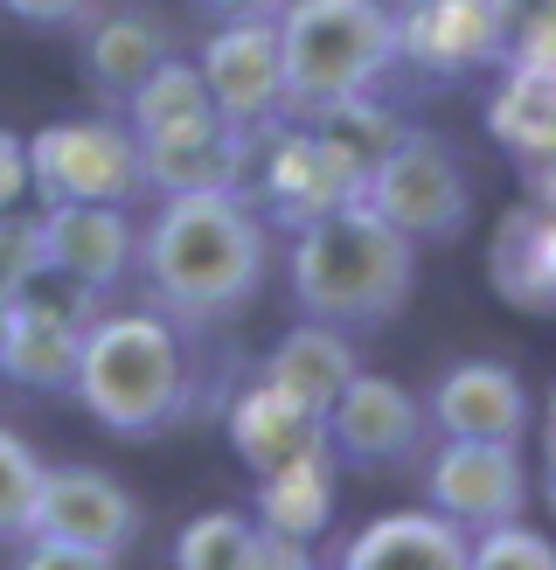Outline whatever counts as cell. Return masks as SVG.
<instances>
[{"instance_id":"cell-1","label":"cell","mask_w":556,"mask_h":570,"mask_svg":"<svg viewBox=\"0 0 556 570\" xmlns=\"http://www.w3.org/2000/svg\"><path fill=\"white\" fill-rule=\"evenodd\" d=\"M147 299L181 321H222L265 285V223L237 195H160L132 244Z\"/></svg>"},{"instance_id":"cell-2","label":"cell","mask_w":556,"mask_h":570,"mask_svg":"<svg viewBox=\"0 0 556 570\" xmlns=\"http://www.w3.org/2000/svg\"><path fill=\"white\" fill-rule=\"evenodd\" d=\"M77 404L119 439H160L195 404V368L160 313H91L77 348Z\"/></svg>"},{"instance_id":"cell-3","label":"cell","mask_w":556,"mask_h":570,"mask_svg":"<svg viewBox=\"0 0 556 570\" xmlns=\"http://www.w3.org/2000/svg\"><path fill=\"white\" fill-rule=\"evenodd\" d=\"M417 285V244L397 237L376 209L341 203L292 237V299L306 321L327 327H376Z\"/></svg>"},{"instance_id":"cell-4","label":"cell","mask_w":556,"mask_h":570,"mask_svg":"<svg viewBox=\"0 0 556 570\" xmlns=\"http://www.w3.org/2000/svg\"><path fill=\"white\" fill-rule=\"evenodd\" d=\"M278 28V77H286V119L361 98L397 70V21L383 0H286Z\"/></svg>"},{"instance_id":"cell-5","label":"cell","mask_w":556,"mask_h":570,"mask_svg":"<svg viewBox=\"0 0 556 570\" xmlns=\"http://www.w3.org/2000/svg\"><path fill=\"white\" fill-rule=\"evenodd\" d=\"M361 209H376L397 237L410 244H445L466 230L473 216V188H466V167L459 154L445 147L438 132H397L383 147V160L361 175Z\"/></svg>"},{"instance_id":"cell-6","label":"cell","mask_w":556,"mask_h":570,"mask_svg":"<svg viewBox=\"0 0 556 570\" xmlns=\"http://www.w3.org/2000/svg\"><path fill=\"white\" fill-rule=\"evenodd\" d=\"M28 188L42 203H132L139 188V139L119 119H56L28 139Z\"/></svg>"},{"instance_id":"cell-7","label":"cell","mask_w":556,"mask_h":570,"mask_svg":"<svg viewBox=\"0 0 556 570\" xmlns=\"http://www.w3.org/2000/svg\"><path fill=\"white\" fill-rule=\"evenodd\" d=\"M91 299L83 285L42 272L36 285H21L8 299V341H0V376H14L21 390H70L77 348L91 327Z\"/></svg>"},{"instance_id":"cell-8","label":"cell","mask_w":556,"mask_h":570,"mask_svg":"<svg viewBox=\"0 0 556 570\" xmlns=\"http://www.w3.org/2000/svg\"><path fill=\"white\" fill-rule=\"evenodd\" d=\"M195 70H202L216 119L250 126V132L286 119V77H278V28L271 21H222L202 42V56H195Z\"/></svg>"},{"instance_id":"cell-9","label":"cell","mask_w":556,"mask_h":570,"mask_svg":"<svg viewBox=\"0 0 556 570\" xmlns=\"http://www.w3.org/2000/svg\"><path fill=\"white\" fill-rule=\"evenodd\" d=\"M21 535H49V543L126 557L132 535H139V501L98 466H42V488H36V508H28Z\"/></svg>"},{"instance_id":"cell-10","label":"cell","mask_w":556,"mask_h":570,"mask_svg":"<svg viewBox=\"0 0 556 570\" xmlns=\"http://www.w3.org/2000/svg\"><path fill=\"white\" fill-rule=\"evenodd\" d=\"M327 452L334 460H348V466H404L425 452V404L404 390V383H389V376H348V390L327 404Z\"/></svg>"},{"instance_id":"cell-11","label":"cell","mask_w":556,"mask_h":570,"mask_svg":"<svg viewBox=\"0 0 556 570\" xmlns=\"http://www.w3.org/2000/svg\"><path fill=\"white\" fill-rule=\"evenodd\" d=\"M258 154V132L230 119H188L139 139V181L153 195H237Z\"/></svg>"},{"instance_id":"cell-12","label":"cell","mask_w":556,"mask_h":570,"mask_svg":"<svg viewBox=\"0 0 556 570\" xmlns=\"http://www.w3.org/2000/svg\"><path fill=\"white\" fill-rule=\"evenodd\" d=\"M425 488H431L438 515L473 535V529H494V522L522 515L528 473L515 460V445H500V439H445L425 466Z\"/></svg>"},{"instance_id":"cell-13","label":"cell","mask_w":556,"mask_h":570,"mask_svg":"<svg viewBox=\"0 0 556 570\" xmlns=\"http://www.w3.org/2000/svg\"><path fill=\"white\" fill-rule=\"evenodd\" d=\"M36 237H42V265L83 285V293H111L119 278H132L139 230L119 203H42Z\"/></svg>"},{"instance_id":"cell-14","label":"cell","mask_w":556,"mask_h":570,"mask_svg":"<svg viewBox=\"0 0 556 570\" xmlns=\"http://www.w3.org/2000/svg\"><path fill=\"white\" fill-rule=\"evenodd\" d=\"M397 21V63L425 70V77H466L500 63V36L487 0H404Z\"/></svg>"},{"instance_id":"cell-15","label":"cell","mask_w":556,"mask_h":570,"mask_svg":"<svg viewBox=\"0 0 556 570\" xmlns=\"http://www.w3.org/2000/svg\"><path fill=\"white\" fill-rule=\"evenodd\" d=\"M83 28V77L98 83V98L119 105L160 56H175V21L153 0H119V8H91Z\"/></svg>"},{"instance_id":"cell-16","label":"cell","mask_w":556,"mask_h":570,"mask_svg":"<svg viewBox=\"0 0 556 570\" xmlns=\"http://www.w3.org/2000/svg\"><path fill=\"white\" fill-rule=\"evenodd\" d=\"M425 424H438L445 439H500L515 445L528 432V390L515 368L500 362H453L425 404Z\"/></svg>"},{"instance_id":"cell-17","label":"cell","mask_w":556,"mask_h":570,"mask_svg":"<svg viewBox=\"0 0 556 570\" xmlns=\"http://www.w3.org/2000/svg\"><path fill=\"white\" fill-rule=\"evenodd\" d=\"M265 203H271L278 223L299 230V223L355 203V181H348V167L314 139V126H286V132H271V147H265Z\"/></svg>"},{"instance_id":"cell-18","label":"cell","mask_w":556,"mask_h":570,"mask_svg":"<svg viewBox=\"0 0 556 570\" xmlns=\"http://www.w3.org/2000/svg\"><path fill=\"white\" fill-rule=\"evenodd\" d=\"M230 445L250 473H278V466H299V460H334L320 411L292 404L278 383H258L230 404Z\"/></svg>"},{"instance_id":"cell-19","label":"cell","mask_w":556,"mask_h":570,"mask_svg":"<svg viewBox=\"0 0 556 570\" xmlns=\"http://www.w3.org/2000/svg\"><path fill=\"white\" fill-rule=\"evenodd\" d=\"M473 535L459 522H445L438 508H397L376 515L361 535H348L341 570H466Z\"/></svg>"},{"instance_id":"cell-20","label":"cell","mask_w":556,"mask_h":570,"mask_svg":"<svg viewBox=\"0 0 556 570\" xmlns=\"http://www.w3.org/2000/svg\"><path fill=\"white\" fill-rule=\"evenodd\" d=\"M487 278H494V293L508 306H522V313H549L556 306V230H549L543 203H522V209H508L494 223Z\"/></svg>"},{"instance_id":"cell-21","label":"cell","mask_w":556,"mask_h":570,"mask_svg":"<svg viewBox=\"0 0 556 570\" xmlns=\"http://www.w3.org/2000/svg\"><path fill=\"white\" fill-rule=\"evenodd\" d=\"M355 348H348V334L341 327H327V321H299L286 341L271 348V362H265V383H278L292 396V404H306V411H320L327 417V404L348 390V376H355Z\"/></svg>"},{"instance_id":"cell-22","label":"cell","mask_w":556,"mask_h":570,"mask_svg":"<svg viewBox=\"0 0 556 570\" xmlns=\"http://www.w3.org/2000/svg\"><path fill=\"white\" fill-rule=\"evenodd\" d=\"M487 132H494V147H508L528 167L549 160V147H556V83H549V70L508 63L500 91L487 98Z\"/></svg>"},{"instance_id":"cell-23","label":"cell","mask_w":556,"mask_h":570,"mask_svg":"<svg viewBox=\"0 0 556 570\" xmlns=\"http://www.w3.org/2000/svg\"><path fill=\"white\" fill-rule=\"evenodd\" d=\"M327 515H334V460H299V466L258 473V529L314 543Z\"/></svg>"},{"instance_id":"cell-24","label":"cell","mask_w":556,"mask_h":570,"mask_svg":"<svg viewBox=\"0 0 556 570\" xmlns=\"http://www.w3.org/2000/svg\"><path fill=\"white\" fill-rule=\"evenodd\" d=\"M306 126H314V139H320V147L348 167L355 195H361V175H369V167L383 160V147L404 132V119H397L389 105H376L369 91H361V98H341V105H327V111H314Z\"/></svg>"},{"instance_id":"cell-25","label":"cell","mask_w":556,"mask_h":570,"mask_svg":"<svg viewBox=\"0 0 556 570\" xmlns=\"http://www.w3.org/2000/svg\"><path fill=\"white\" fill-rule=\"evenodd\" d=\"M126 105V126L132 139L147 132H167V126H188V119H209V91H202V70L188 63V56H160V63L132 83L119 98Z\"/></svg>"},{"instance_id":"cell-26","label":"cell","mask_w":556,"mask_h":570,"mask_svg":"<svg viewBox=\"0 0 556 570\" xmlns=\"http://www.w3.org/2000/svg\"><path fill=\"white\" fill-rule=\"evenodd\" d=\"M250 535H258L250 515H237V508H209V515H195L175 535V570H244Z\"/></svg>"},{"instance_id":"cell-27","label":"cell","mask_w":556,"mask_h":570,"mask_svg":"<svg viewBox=\"0 0 556 570\" xmlns=\"http://www.w3.org/2000/svg\"><path fill=\"white\" fill-rule=\"evenodd\" d=\"M500 63H536L549 70V0H487Z\"/></svg>"},{"instance_id":"cell-28","label":"cell","mask_w":556,"mask_h":570,"mask_svg":"<svg viewBox=\"0 0 556 570\" xmlns=\"http://www.w3.org/2000/svg\"><path fill=\"white\" fill-rule=\"evenodd\" d=\"M480 543H466V570H556V550L543 543L536 529L515 522H494V529H473Z\"/></svg>"},{"instance_id":"cell-29","label":"cell","mask_w":556,"mask_h":570,"mask_svg":"<svg viewBox=\"0 0 556 570\" xmlns=\"http://www.w3.org/2000/svg\"><path fill=\"white\" fill-rule=\"evenodd\" d=\"M36 488H42V460H36V445L14 439V432H0V535H21V529H28Z\"/></svg>"},{"instance_id":"cell-30","label":"cell","mask_w":556,"mask_h":570,"mask_svg":"<svg viewBox=\"0 0 556 570\" xmlns=\"http://www.w3.org/2000/svg\"><path fill=\"white\" fill-rule=\"evenodd\" d=\"M42 265V237H36V216L21 209H0V299H14L21 285H36Z\"/></svg>"},{"instance_id":"cell-31","label":"cell","mask_w":556,"mask_h":570,"mask_svg":"<svg viewBox=\"0 0 556 570\" xmlns=\"http://www.w3.org/2000/svg\"><path fill=\"white\" fill-rule=\"evenodd\" d=\"M14 570H119V557L77 550V543H49V535H28V550L14 557Z\"/></svg>"},{"instance_id":"cell-32","label":"cell","mask_w":556,"mask_h":570,"mask_svg":"<svg viewBox=\"0 0 556 570\" xmlns=\"http://www.w3.org/2000/svg\"><path fill=\"white\" fill-rule=\"evenodd\" d=\"M244 570H314V563H306V543H299V535L258 529V535H250V557H244Z\"/></svg>"},{"instance_id":"cell-33","label":"cell","mask_w":556,"mask_h":570,"mask_svg":"<svg viewBox=\"0 0 556 570\" xmlns=\"http://www.w3.org/2000/svg\"><path fill=\"white\" fill-rule=\"evenodd\" d=\"M14 21H36V28H77L98 0H0Z\"/></svg>"},{"instance_id":"cell-34","label":"cell","mask_w":556,"mask_h":570,"mask_svg":"<svg viewBox=\"0 0 556 570\" xmlns=\"http://www.w3.org/2000/svg\"><path fill=\"white\" fill-rule=\"evenodd\" d=\"M28 195V139L0 132V209H21Z\"/></svg>"},{"instance_id":"cell-35","label":"cell","mask_w":556,"mask_h":570,"mask_svg":"<svg viewBox=\"0 0 556 570\" xmlns=\"http://www.w3.org/2000/svg\"><path fill=\"white\" fill-rule=\"evenodd\" d=\"M209 14H222V21H271L286 0H202Z\"/></svg>"},{"instance_id":"cell-36","label":"cell","mask_w":556,"mask_h":570,"mask_svg":"<svg viewBox=\"0 0 556 570\" xmlns=\"http://www.w3.org/2000/svg\"><path fill=\"white\" fill-rule=\"evenodd\" d=\"M0 341H8V299H0Z\"/></svg>"}]
</instances>
